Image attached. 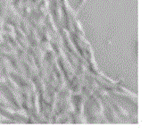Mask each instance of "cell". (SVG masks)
Here are the masks:
<instances>
[]
</instances>
